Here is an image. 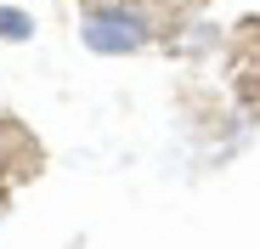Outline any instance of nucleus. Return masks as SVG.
Returning a JSON list of instances; mask_svg holds the SVG:
<instances>
[{"label": "nucleus", "instance_id": "nucleus-1", "mask_svg": "<svg viewBox=\"0 0 260 249\" xmlns=\"http://www.w3.org/2000/svg\"><path fill=\"white\" fill-rule=\"evenodd\" d=\"M34 164H40V147H28V142H17L12 153H0V193H6L23 170H34Z\"/></svg>", "mask_w": 260, "mask_h": 249}]
</instances>
